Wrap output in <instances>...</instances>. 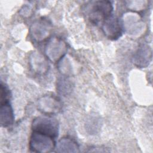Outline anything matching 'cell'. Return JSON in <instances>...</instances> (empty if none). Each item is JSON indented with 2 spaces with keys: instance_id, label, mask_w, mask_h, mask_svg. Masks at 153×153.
Listing matches in <instances>:
<instances>
[{
  "instance_id": "obj_2",
  "label": "cell",
  "mask_w": 153,
  "mask_h": 153,
  "mask_svg": "<svg viewBox=\"0 0 153 153\" xmlns=\"http://www.w3.org/2000/svg\"><path fill=\"white\" fill-rule=\"evenodd\" d=\"M88 8L89 19L93 23L97 25L112 15L113 5L108 1H96L91 2Z\"/></svg>"
},
{
  "instance_id": "obj_7",
  "label": "cell",
  "mask_w": 153,
  "mask_h": 153,
  "mask_svg": "<svg viewBox=\"0 0 153 153\" xmlns=\"http://www.w3.org/2000/svg\"><path fill=\"white\" fill-rule=\"evenodd\" d=\"M51 30V23L46 19H39L34 22L30 27L31 38L36 42H41L47 38Z\"/></svg>"
},
{
  "instance_id": "obj_6",
  "label": "cell",
  "mask_w": 153,
  "mask_h": 153,
  "mask_svg": "<svg viewBox=\"0 0 153 153\" xmlns=\"http://www.w3.org/2000/svg\"><path fill=\"white\" fill-rule=\"evenodd\" d=\"M122 26L128 34L136 35L142 32L144 23L141 20L139 15L134 12L127 13L123 17Z\"/></svg>"
},
{
  "instance_id": "obj_14",
  "label": "cell",
  "mask_w": 153,
  "mask_h": 153,
  "mask_svg": "<svg viewBox=\"0 0 153 153\" xmlns=\"http://www.w3.org/2000/svg\"><path fill=\"white\" fill-rule=\"evenodd\" d=\"M10 92L9 90L2 82L1 84V103L9 101Z\"/></svg>"
},
{
  "instance_id": "obj_13",
  "label": "cell",
  "mask_w": 153,
  "mask_h": 153,
  "mask_svg": "<svg viewBox=\"0 0 153 153\" xmlns=\"http://www.w3.org/2000/svg\"><path fill=\"white\" fill-rule=\"evenodd\" d=\"M72 84L67 78L63 77L59 79L57 82V88L59 93L63 95H67L72 90Z\"/></svg>"
},
{
  "instance_id": "obj_4",
  "label": "cell",
  "mask_w": 153,
  "mask_h": 153,
  "mask_svg": "<svg viewBox=\"0 0 153 153\" xmlns=\"http://www.w3.org/2000/svg\"><path fill=\"white\" fill-rule=\"evenodd\" d=\"M54 139L50 136L33 131L29 140L30 150L34 152L47 153L55 149Z\"/></svg>"
},
{
  "instance_id": "obj_10",
  "label": "cell",
  "mask_w": 153,
  "mask_h": 153,
  "mask_svg": "<svg viewBox=\"0 0 153 153\" xmlns=\"http://www.w3.org/2000/svg\"><path fill=\"white\" fill-rule=\"evenodd\" d=\"M152 60V50L149 45H142L136 51L133 61L138 67L145 68L148 66Z\"/></svg>"
},
{
  "instance_id": "obj_3",
  "label": "cell",
  "mask_w": 153,
  "mask_h": 153,
  "mask_svg": "<svg viewBox=\"0 0 153 153\" xmlns=\"http://www.w3.org/2000/svg\"><path fill=\"white\" fill-rule=\"evenodd\" d=\"M67 50L68 47L66 42L60 38L54 36L47 42L44 52L49 60L56 63L62 60Z\"/></svg>"
},
{
  "instance_id": "obj_1",
  "label": "cell",
  "mask_w": 153,
  "mask_h": 153,
  "mask_svg": "<svg viewBox=\"0 0 153 153\" xmlns=\"http://www.w3.org/2000/svg\"><path fill=\"white\" fill-rule=\"evenodd\" d=\"M33 131L50 136L54 139L59 135V124L56 119L45 115L35 118L32 123Z\"/></svg>"
},
{
  "instance_id": "obj_8",
  "label": "cell",
  "mask_w": 153,
  "mask_h": 153,
  "mask_svg": "<svg viewBox=\"0 0 153 153\" xmlns=\"http://www.w3.org/2000/svg\"><path fill=\"white\" fill-rule=\"evenodd\" d=\"M102 30L108 38L115 40L122 35L123 26L118 19L112 14L102 22Z\"/></svg>"
},
{
  "instance_id": "obj_11",
  "label": "cell",
  "mask_w": 153,
  "mask_h": 153,
  "mask_svg": "<svg viewBox=\"0 0 153 153\" xmlns=\"http://www.w3.org/2000/svg\"><path fill=\"white\" fill-rule=\"evenodd\" d=\"M14 115L9 101L1 103L0 123L3 127H7L13 124Z\"/></svg>"
},
{
  "instance_id": "obj_5",
  "label": "cell",
  "mask_w": 153,
  "mask_h": 153,
  "mask_svg": "<svg viewBox=\"0 0 153 153\" xmlns=\"http://www.w3.org/2000/svg\"><path fill=\"white\" fill-rule=\"evenodd\" d=\"M38 109L42 114L50 115L59 113L62 108L60 99L52 95H45L37 101Z\"/></svg>"
},
{
  "instance_id": "obj_12",
  "label": "cell",
  "mask_w": 153,
  "mask_h": 153,
  "mask_svg": "<svg viewBox=\"0 0 153 153\" xmlns=\"http://www.w3.org/2000/svg\"><path fill=\"white\" fill-rule=\"evenodd\" d=\"M57 152H70L76 153L79 152V148L78 143L73 139L69 137L60 139L55 146Z\"/></svg>"
},
{
  "instance_id": "obj_9",
  "label": "cell",
  "mask_w": 153,
  "mask_h": 153,
  "mask_svg": "<svg viewBox=\"0 0 153 153\" xmlns=\"http://www.w3.org/2000/svg\"><path fill=\"white\" fill-rule=\"evenodd\" d=\"M29 65L32 71L38 74H44L49 69L47 59L37 51H33L30 54Z\"/></svg>"
}]
</instances>
